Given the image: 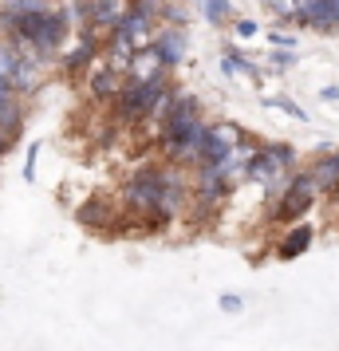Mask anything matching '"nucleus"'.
Here are the masks:
<instances>
[{"instance_id": "obj_6", "label": "nucleus", "mask_w": 339, "mask_h": 351, "mask_svg": "<svg viewBox=\"0 0 339 351\" xmlns=\"http://www.w3.org/2000/svg\"><path fill=\"white\" fill-rule=\"evenodd\" d=\"M127 12V4L123 0H83V16L99 24V28H118V16Z\"/></svg>"}, {"instance_id": "obj_8", "label": "nucleus", "mask_w": 339, "mask_h": 351, "mask_svg": "<svg viewBox=\"0 0 339 351\" xmlns=\"http://www.w3.org/2000/svg\"><path fill=\"white\" fill-rule=\"evenodd\" d=\"M154 51H158L162 64H178L181 51H186V32H181V28H174V32H162L158 44H154Z\"/></svg>"}, {"instance_id": "obj_1", "label": "nucleus", "mask_w": 339, "mask_h": 351, "mask_svg": "<svg viewBox=\"0 0 339 351\" xmlns=\"http://www.w3.org/2000/svg\"><path fill=\"white\" fill-rule=\"evenodd\" d=\"M162 80H150V83H127V87H118V119L123 123H134V119H142L150 114V107L162 99Z\"/></svg>"}, {"instance_id": "obj_23", "label": "nucleus", "mask_w": 339, "mask_h": 351, "mask_svg": "<svg viewBox=\"0 0 339 351\" xmlns=\"http://www.w3.org/2000/svg\"><path fill=\"white\" fill-rule=\"evenodd\" d=\"M336 158H339V154H336Z\"/></svg>"}, {"instance_id": "obj_11", "label": "nucleus", "mask_w": 339, "mask_h": 351, "mask_svg": "<svg viewBox=\"0 0 339 351\" xmlns=\"http://www.w3.org/2000/svg\"><path fill=\"white\" fill-rule=\"evenodd\" d=\"M91 95L95 99H114L118 95V71H111V67L95 71V80H91Z\"/></svg>"}, {"instance_id": "obj_18", "label": "nucleus", "mask_w": 339, "mask_h": 351, "mask_svg": "<svg viewBox=\"0 0 339 351\" xmlns=\"http://www.w3.org/2000/svg\"><path fill=\"white\" fill-rule=\"evenodd\" d=\"M221 308H225V312H237V308H241V296H221Z\"/></svg>"}, {"instance_id": "obj_14", "label": "nucleus", "mask_w": 339, "mask_h": 351, "mask_svg": "<svg viewBox=\"0 0 339 351\" xmlns=\"http://www.w3.org/2000/svg\"><path fill=\"white\" fill-rule=\"evenodd\" d=\"M87 60H91V36H83L79 44H75V48L67 51V60H64V64L71 67V71H79V67L87 64Z\"/></svg>"}, {"instance_id": "obj_20", "label": "nucleus", "mask_w": 339, "mask_h": 351, "mask_svg": "<svg viewBox=\"0 0 339 351\" xmlns=\"http://www.w3.org/2000/svg\"><path fill=\"white\" fill-rule=\"evenodd\" d=\"M292 60H296V56H288V51H276V60H273V64H276V67H288Z\"/></svg>"}, {"instance_id": "obj_9", "label": "nucleus", "mask_w": 339, "mask_h": 351, "mask_svg": "<svg viewBox=\"0 0 339 351\" xmlns=\"http://www.w3.org/2000/svg\"><path fill=\"white\" fill-rule=\"evenodd\" d=\"M16 64H20V44L16 40H0V80L8 83V87H12Z\"/></svg>"}, {"instance_id": "obj_2", "label": "nucleus", "mask_w": 339, "mask_h": 351, "mask_svg": "<svg viewBox=\"0 0 339 351\" xmlns=\"http://www.w3.org/2000/svg\"><path fill=\"white\" fill-rule=\"evenodd\" d=\"M288 162H292V146H268V150H257V154L249 158L244 174H249V182H260V186L268 190V186H276V182L284 178Z\"/></svg>"}, {"instance_id": "obj_21", "label": "nucleus", "mask_w": 339, "mask_h": 351, "mask_svg": "<svg viewBox=\"0 0 339 351\" xmlns=\"http://www.w3.org/2000/svg\"><path fill=\"white\" fill-rule=\"evenodd\" d=\"M0 95H12V87H8L4 80H0Z\"/></svg>"}, {"instance_id": "obj_10", "label": "nucleus", "mask_w": 339, "mask_h": 351, "mask_svg": "<svg viewBox=\"0 0 339 351\" xmlns=\"http://www.w3.org/2000/svg\"><path fill=\"white\" fill-rule=\"evenodd\" d=\"M312 186L316 190H339V158H327L312 170Z\"/></svg>"}, {"instance_id": "obj_3", "label": "nucleus", "mask_w": 339, "mask_h": 351, "mask_svg": "<svg viewBox=\"0 0 339 351\" xmlns=\"http://www.w3.org/2000/svg\"><path fill=\"white\" fill-rule=\"evenodd\" d=\"M162 190H166V174H158V170H138L127 182V202L134 209H142V213H158Z\"/></svg>"}, {"instance_id": "obj_19", "label": "nucleus", "mask_w": 339, "mask_h": 351, "mask_svg": "<svg viewBox=\"0 0 339 351\" xmlns=\"http://www.w3.org/2000/svg\"><path fill=\"white\" fill-rule=\"evenodd\" d=\"M237 32H241V36H257V24H253V20H241V24H237Z\"/></svg>"}, {"instance_id": "obj_15", "label": "nucleus", "mask_w": 339, "mask_h": 351, "mask_svg": "<svg viewBox=\"0 0 339 351\" xmlns=\"http://www.w3.org/2000/svg\"><path fill=\"white\" fill-rule=\"evenodd\" d=\"M221 67H225L229 75H233V71H237V75H257V67H253V64H244V60L237 56V51H229L225 60H221Z\"/></svg>"}, {"instance_id": "obj_16", "label": "nucleus", "mask_w": 339, "mask_h": 351, "mask_svg": "<svg viewBox=\"0 0 339 351\" xmlns=\"http://www.w3.org/2000/svg\"><path fill=\"white\" fill-rule=\"evenodd\" d=\"M229 16V0H205V20L210 24H221Z\"/></svg>"}, {"instance_id": "obj_17", "label": "nucleus", "mask_w": 339, "mask_h": 351, "mask_svg": "<svg viewBox=\"0 0 339 351\" xmlns=\"http://www.w3.org/2000/svg\"><path fill=\"white\" fill-rule=\"evenodd\" d=\"M268 107H280V111H288L292 119H307L304 107H296V103H288V99H268Z\"/></svg>"}, {"instance_id": "obj_4", "label": "nucleus", "mask_w": 339, "mask_h": 351, "mask_svg": "<svg viewBox=\"0 0 339 351\" xmlns=\"http://www.w3.org/2000/svg\"><path fill=\"white\" fill-rule=\"evenodd\" d=\"M237 143H241V130L233 127V123L205 127V138H201V150H197V162H201V166H213L217 158H225Z\"/></svg>"}, {"instance_id": "obj_5", "label": "nucleus", "mask_w": 339, "mask_h": 351, "mask_svg": "<svg viewBox=\"0 0 339 351\" xmlns=\"http://www.w3.org/2000/svg\"><path fill=\"white\" fill-rule=\"evenodd\" d=\"M312 197H316V186H312V174H300L296 182L288 186V193H284V202H280V209H276V217H296V213H304L307 206H312Z\"/></svg>"}, {"instance_id": "obj_12", "label": "nucleus", "mask_w": 339, "mask_h": 351, "mask_svg": "<svg viewBox=\"0 0 339 351\" xmlns=\"http://www.w3.org/2000/svg\"><path fill=\"white\" fill-rule=\"evenodd\" d=\"M307 241H312V229H307V225H296L288 237H284V245H280V256H296V253H304Z\"/></svg>"}, {"instance_id": "obj_7", "label": "nucleus", "mask_w": 339, "mask_h": 351, "mask_svg": "<svg viewBox=\"0 0 339 351\" xmlns=\"http://www.w3.org/2000/svg\"><path fill=\"white\" fill-rule=\"evenodd\" d=\"M162 60L154 48H138L134 56H130V75H134V83H150V80H162Z\"/></svg>"}, {"instance_id": "obj_22", "label": "nucleus", "mask_w": 339, "mask_h": 351, "mask_svg": "<svg viewBox=\"0 0 339 351\" xmlns=\"http://www.w3.org/2000/svg\"><path fill=\"white\" fill-rule=\"evenodd\" d=\"M327 4H331V12H336V20H339V0H327Z\"/></svg>"}, {"instance_id": "obj_13", "label": "nucleus", "mask_w": 339, "mask_h": 351, "mask_svg": "<svg viewBox=\"0 0 339 351\" xmlns=\"http://www.w3.org/2000/svg\"><path fill=\"white\" fill-rule=\"evenodd\" d=\"M48 12V0H8V16H36Z\"/></svg>"}]
</instances>
